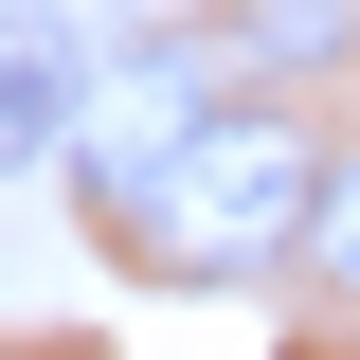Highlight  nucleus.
Masks as SVG:
<instances>
[{"mask_svg":"<svg viewBox=\"0 0 360 360\" xmlns=\"http://www.w3.org/2000/svg\"><path fill=\"white\" fill-rule=\"evenodd\" d=\"M324 180H342V162L307 144V108H217L162 180L108 198V234H127L144 270H180V288H217V270H288V252H307Z\"/></svg>","mask_w":360,"mask_h":360,"instance_id":"obj_1","label":"nucleus"},{"mask_svg":"<svg viewBox=\"0 0 360 360\" xmlns=\"http://www.w3.org/2000/svg\"><path fill=\"white\" fill-rule=\"evenodd\" d=\"M198 127H217V108H198V72H180V54H127V72H90L72 162H90V198H127V180H162Z\"/></svg>","mask_w":360,"mask_h":360,"instance_id":"obj_2","label":"nucleus"},{"mask_svg":"<svg viewBox=\"0 0 360 360\" xmlns=\"http://www.w3.org/2000/svg\"><path fill=\"white\" fill-rule=\"evenodd\" d=\"M307 270H324V288H360V162L324 180V217H307Z\"/></svg>","mask_w":360,"mask_h":360,"instance_id":"obj_5","label":"nucleus"},{"mask_svg":"<svg viewBox=\"0 0 360 360\" xmlns=\"http://www.w3.org/2000/svg\"><path fill=\"white\" fill-rule=\"evenodd\" d=\"M342 37H360V0H234V54L252 72H324Z\"/></svg>","mask_w":360,"mask_h":360,"instance_id":"obj_4","label":"nucleus"},{"mask_svg":"<svg viewBox=\"0 0 360 360\" xmlns=\"http://www.w3.org/2000/svg\"><path fill=\"white\" fill-rule=\"evenodd\" d=\"M72 127H90V37L18 0V18H0V180L18 162H72Z\"/></svg>","mask_w":360,"mask_h":360,"instance_id":"obj_3","label":"nucleus"}]
</instances>
